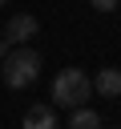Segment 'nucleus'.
I'll return each mask as SVG.
<instances>
[{
  "label": "nucleus",
  "mask_w": 121,
  "mask_h": 129,
  "mask_svg": "<svg viewBox=\"0 0 121 129\" xmlns=\"http://www.w3.org/2000/svg\"><path fill=\"white\" fill-rule=\"evenodd\" d=\"M0 77L8 89H28L36 77H40V52L28 48V44H16L4 60H0Z\"/></svg>",
  "instance_id": "nucleus-1"
},
{
  "label": "nucleus",
  "mask_w": 121,
  "mask_h": 129,
  "mask_svg": "<svg viewBox=\"0 0 121 129\" xmlns=\"http://www.w3.org/2000/svg\"><path fill=\"white\" fill-rule=\"evenodd\" d=\"M89 93H93V81H89L85 69H60V73L52 77V105H60V109L85 105Z\"/></svg>",
  "instance_id": "nucleus-2"
},
{
  "label": "nucleus",
  "mask_w": 121,
  "mask_h": 129,
  "mask_svg": "<svg viewBox=\"0 0 121 129\" xmlns=\"http://www.w3.org/2000/svg\"><path fill=\"white\" fill-rule=\"evenodd\" d=\"M36 32H40V20H36L32 12H16V16L4 24V40H8V44H28Z\"/></svg>",
  "instance_id": "nucleus-3"
},
{
  "label": "nucleus",
  "mask_w": 121,
  "mask_h": 129,
  "mask_svg": "<svg viewBox=\"0 0 121 129\" xmlns=\"http://www.w3.org/2000/svg\"><path fill=\"white\" fill-rule=\"evenodd\" d=\"M93 89L101 97H121V69H101L93 77Z\"/></svg>",
  "instance_id": "nucleus-4"
},
{
  "label": "nucleus",
  "mask_w": 121,
  "mask_h": 129,
  "mask_svg": "<svg viewBox=\"0 0 121 129\" xmlns=\"http://www.w3.org/2000/svg\"><path fill=\"white\" fill-rule=\"evenodd\" d=\"M24 129H56V113H52L48 105H28Z\"/></svg>",
  "instance_id": "nucleus-5"
},
{
  "label": "nucleus",
  "mask_w": 121,
  "mask_h": 129,
  "mask_svg": "<svg viewBox=\"0 0 121 129\" xmlns=\"http://www.w3.org/2000/svg\"><path fill=\"white\" fill-rule=\"evenodd\" d=\"M69 129H101V117H97L93 109H85V105H77V109L69 113Z\"/></svg>",
  "instance_id": "nucleus-6"
},
{
  "label": "nucleus",
  "mask_w": 121,
  "mask_h": 129,
  "mask_svg": "<svg viewBox=\"0 0 121 129\" xmlns=\"http://www.w3.org/2000/svg\"><path fill=\"white\" fill-rule=\"evenodd\" d=\"M89 4H93L97 12H117V4H121V0H89Z\"/></svg>",
  "instance_id": "nucleus-7"
},
{
  "label": "nucleus",
  "mask_w": 121,
  "mask_h": 129,
  "mask_svg": "<svg viewBox=\"0 0 121 129\" xmlns=\"http://www.w3.org/2000/svg\"><path fill=\"white\" fill-rule=\"evenodd\" d=\"M8 52H12V44H8V40H0V60H4Z\"/></svg>",
  "instance_id": "nucleus-8"
},
{
  "label": "nucleus",
  "mask_w": 121,
  "mask_h": 129,
  "mask_svg": "<svg viewBox=\"0 0 121 129\" xmlns=\"http://www.w3.org/2000/svg\"><path fill=\"white\" fill-rule=\"evenodd\" d=\"M0 4H8V0H0Z\"/></svg>",
  "instance_id": "nucleus-9"
}]
</instances>
